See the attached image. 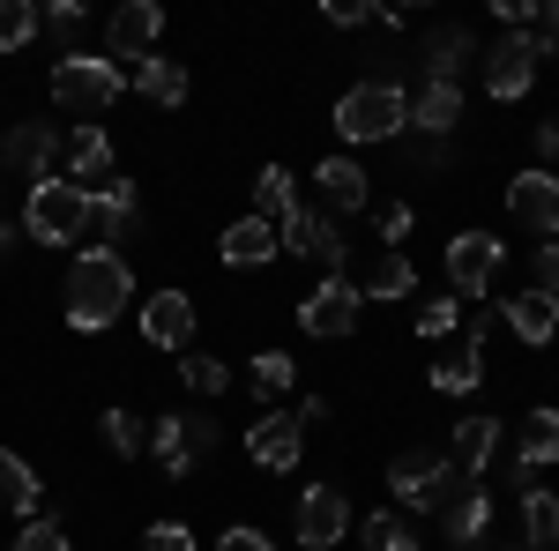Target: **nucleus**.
<instances>
[{"mask_svg":"<svg viewBox=\"0 0 559 551\" xmlns=\"http://www.w3.org/2000/svg\"><path fill=\"white\" fill-rule=\"evenodd\" d=\"M128 298H134V268H128V254H112V247H90V254L68 261V291H60V306H68V328H83V336L112 328Z\"/></svg>","mask_w":559,"mask_h":551,"instance_id":"obj_1","label":"nucleus"},{"mask_svg":"<svg viewBox=\"0 0 559 551\" xmlns=\"http://www.w3.org/2000/svg\"><path fill=\"white\" fill-rule=\"evenodd\" d=\"M477 477L455 469V455H440V447H403L395 463H388V492H395V507L411 514H440L455 492H471Z\"/></svg>","mask_w":559,"mask_h":551,"instance_id":"obj_2","label":"nucleus"},{"mask_svg":"<svg viewBox=\"0 0 559 551\" xmlns=\"http://www.w3.org/2000/svg\"><path fill=\"white\" fill-rule=\"evenodd\" d=\"M90 224H97V209H90V187H75V179H38L23 202V231L38 247H83Z\"/></svg>","mask_w":559,"mask_h":551,"instance_id":"obj_3","label":"nucleus"},{"mask_svg":"<svg viewBox=\"0 0 559 551\" xmlns=\"http://www.w3.org/2000/svg\"><path fill=\"white\" fill-rule=\"evenodd\" d=\"M403 128H411V89L358 83V89L336 97V134H344L350 149H358V142H403Z\"/></svg>","mask_w":559,"mask_h":551,"instance_id":"obj_4","label":"nucleus"},{"mask_svg":"<svg viewBox=\"0 0 559 551\" xmlns=\"http://www.w3.org/2000/svg\"><path fill=\"white\" fill-rule=\"evenodd\" d=\"M52 97L68 112H83V120L112 112L120 105V60H105V52H60L52 60Z\"/></svg>","mask_w":559,"mask_h":551,"instance_id":"obj_5","label":"nucleus"},{"mask_svg":"<svg viewBox=\"0 0 559 551\" xmlns=\"http://www.w3.org/2000/svg\"><path fill=\"white\" fill-rule=\"evenodd\" d=\"M358 306H366V298H358L350 276H321V284L299 298V328L313 343H344V336H358Z\"/></svg>","mask_w":559,"mask_h":551,"instance_id":"obj_6","label":"nucleus"},{"mask_svg":"<svg viewBox=\"0 0 559 551\" xmlns=\"http://www.w3.org/2000/svg\"><path fill=\"white\" fill-rule=\"evenodd\" d=\"M276 239H284V254L321 261L329 276H344V268H350V239L336 231V216H329V209H306V202H299V209L276 224Z\"/></svg>","mask_w":559,"mask_h":551,"instance_id":"obj_7","label":"nucleus"},{"mask_svg":"<svg viewBox=\"0 0 559 551\" xmlns=\"http://www.w3.org/2000/svg\"><path fill=\"white\" fill-rule=\"evenodd\" d=\"M477 60H485V89H492L500 105H515V97H530L537 60H545V52H537V38H530V31H500V38L485 45Z\"/></svg>","mask_w":559,"mask_h":551,"instance_id":"obj_8","label":"nucleus"},{"mask_svg":"<svg viewBox=\"0 0 559 551\" xmlns=\"http://www.w3.org/2000/svg\"><path fill=\"white\" fill-rule=\"evenodd\" d=\"M500 261H508V247H500L492 231H455V239H448V254H440L448 291H455V298H485V284L500 276Z\"/></svg>","mask_w":559,"mask_h":551,"instance_id":"obj_9","label":"nucleus"},{"mask_svg":"<svg viewBox=\"0 0 559 551\" xmlns=\"http://www.w3.org/2000/svg\"><path fill=\"white\" fill-rule=\"evenodd\" d=\"M0 165L15 171V179H60V128L52 120H15V128L0 134Z\"/></svg>","mask_w":559,"mask_h":551,"instance_id":"obj_10","label":"nucleus"},{"mask_svg":"<svg viewBox=\"0 0 559 551\" xmlns=\"http://www.w3.org/2000/svg\"><path fill=\"white\" fill-rule=\"evenodd\" d=\"M508 216H515L522 231H537V239H559V171L530 165L508 179Z\"/></svg>","mask_w":559,"mask_h":551,"instance_id":"obj_11","label":"nucleus"},{"mask_svg":"<svg viewBox=\"0 0 559 551\" xmlns=\"http://www.w3.org/2000/svg\"><path fill=\"white\" fill-rule=\"evenodd\" d=\"M292 522H299V544L306 551H329L350 537V500L336 492V484H306L299 507H292Z\"/></svg>","mask_w":559,"mask_h":551,"instance_id":"obj_12","label":"nucleus"},{"mask_svg":"<svg viewBox=\"0 0 559 551\" xmlns=\"http://www.w3.org/2000/svg\"><path fill=\"white\" fill-rule=\"evenodd\" d=\"M157 38H165V8H157V0H120L112 23H105L112 60H150V45H157Z\"/></svg>","mask_w":559,"mask_h":551,"instance_id":"obj_13","label":"nucleus"},{"mask_svg":"<svg viewBox=\"0 0 559 551\" xmlns=\"http://www.w3.org/2000/svg\"><path fill=\"white\" fill-rule=\"evenodd\" d=\"M142 343H157V350H187L194 343V298L187 291H157V298H142Z\"/></svg>","mask_w":559,"mask_h":551,"instance_id":"obj_14","label":"nucleus"},{"mask_svg":"<svg viewBox=\"0 0 559 551\" xmlns=\"http://www.w3.org/2000/svg\"><path fill=\"white\" fill-rule=\"evenodd\" d=\"M247 455H254L261 469H299L306 424L292 418V410H269V418H254V432H247Z\"/></svg>","mask_w":559,"mask_h":551,"instance_id":"obj_15","label":"nucleus"},{"mask_svg":"<svg viewBox=\"0 0 559 551\" xmlns=\"http://www.w3.org/2000/svg\"><path fill=\"white\" fill-rule=\"evenodd\" d=\"M313 179H321V202H329L336 216H350V209H366V202H373V171L358 165L350 149L321 157V165H313Z\"/></svg>","mask_w":559,"mask_h":551,"instance_id":"obj_16","label":"nucleus"},{"mask_svg":"<svg viewBox=\"0 0 559 551\" xmlns=\"http://www.w3.org/2000/svg\"><path fill=\"white\" fill-rule=\"evenodd\" d=\"M90 209H97L90 231H105V239H112V254H120V239L142 231V194H134V179H105V187H90Z\"/></svg>","mask_w":559,"mask_h":551,"instance_id":"obj_17","label":"nucleus"},{"mask_svg":"<svg viewBox=\"0 0 559 551\" xmlns=\"http://www.w3.org/2000/svg\"><path fill=\"white\" fill-rule=\"evenodd\" d=\"M455 128H463V83H418V97H411V128H403V134H432V142H448Z\"/></svg>","mask_w":559,"mask_h":551,"instance_id":"obj_18","label":"nucleus"},{"mask_svg":"<svg viewBox=\"0 0 559 551\" xmlns=\"http://www.w3.org/2000/svg\"><path fill=\"white\" fill-rule=\"evenodd\" d=\"M216 254L231 261V268H269V261L284 254V239H276V224H269V216H239V224H224Z\"/></svg>","mask_w":559,"mask_h":551,"instance_id":"obj_19","label":"nucleus"},{"mask_svg":"<svg viewBox=\"0 0 559 551\" xmlns=\"http://www.w3.org/2000/svg\"><path fill=\"white\" fill-rule=\"evenodd\" d=\"M500 321L515 328V343L545 350V343L559 336V298H552V291H515L508 306H500Z\"/></svg>","mask_w":559,"mask_h":551,"instance_id":"obj_20","label":"nucleus"},{"mask_svg":"<svg viewBox=\"0 0 559 551\" xmlns=\"http://www.w3.org/2000/svg\"><path fill=\"white\" fill-rule=\"evenodd\" d=\"M552 463H559V410L537 403L522 418V440H515V477H537V469H552Z\"/></svg>","mask_w":559,"mask_h":551,"instance_id":"obj_21","label":"nucleus"},{"mask_svg":"<svg viewBox=\"0 0 559 551\" xmlns=\"http://www.w3.org/2000/svg\"><path fill=\"white\" fill-rule=\"evenodd\" d=\"M440 529H448V544L455 551H477L485 544V529H492V492H455L448 507H440Z\"/></svg>","mask_w":559,"mask_h":551,"instance_id":"obj_22","label":"nucleus"},{"mask_svg":"<svg viewBox=\"0 0 559 551\" xmlns=\"http://www.w3.org/2000/svg\"><path fill=\"white\" fill-rule=\"evenodd\" d=\"M471 60H477V38L463 31V23H440V31L426 38V83H455Z\"/></svg>","mask_w":559,"mask_h":551,"instance_id":"obj_23","label":"nucleus"},{"mask_svg":"<svg viewBox=\"0 0 559 551\" xmlns=\"http://www.w3.org/2000/svg\"><path fill=\"white\" fill-rule=\"evenodd\" d=\"M448 455H455V469H463V477H485V463L500 455V418H485V410H477V418H463Z\"/></svg>","mask_w":559,"mask_h":551,"instance_id":"obj_24","label":"nucleus"},{"mask_svg":"<svg viewBox=\"0 0 559 551\" xmlns=\"http://www.w3.org/2000/svg\"><path fill=\"white\" fill-rule=\"evenodd\" d=\"M411 291H418V268L395 247H381V254L366 261V276H358V298H411Z\"/></svg>","mask_w":559,"mask_h":551,"instance_id":"obj_25","label":"nucleus"},{"mask_svg":"<svg viewBox=\"0 0 559 551\" xmlns=\"http://www.w3.org/2000/svg\"><path fill=\"white\" fill-rule=\"evenodd\" d=\"M68 179H75V187H90V179H97V187H105V179H120V171H112V142H105L97 128L68 134Z\"/></svg>","mask_w":559,"mask_h":551,"instance_id":"obj_26","label":"nucleus"},{"mask_svg":"<svg viewBox=\"0 0 559 551\" xmlns=\"http://www.w3.org/2000/svg\"><path fill=\"white\" fill-rule=\"evenodd\" d=\"M134 89H142V97H150V105H165V112H173V105H187V68H179V60H157V52H150V60H134Z\"/></svg>","mask_w":559,"mask_h":551,"instance_id":"obj_27","label":"nucleus"},{"mask_svg":"<svg viewBox=\"0 0 559 551\" xmlns=\"http://www.w3.org/2000/svg\"><path fill=\"white\" fill-rule=\"evenodd\" d=\"M150 455H157V469H165L173 484H187V477H194V455H187V418H150Z\"/></svg>","mask_w":559,"mask_h":551,"instance_id":"obj_28","label":"nucleus"},{"mask_svg":"<svg viewBox=\"0 0 559 551\" xmlns=\"http://www.w3.org/2000/svg\"><path fill=\"white\" fill-rule=\"evenodd\" d=\"M0 507H15V514H38L45 507V484L31 477V463H23L15 447H0Z\"/></svg>","mask_w":559,"mask_h":551,"instance_id":"obj_29","label":"nucleus"},{"mask_svg":"<svg viewBox=\"0 0 559 551\" xmlns=\"http://www.w3.org/2000/svg\"><path fill=\"white\" fill-rule=\"evenodd\" d=\"M522 544H530V551H552L559 544V500H552V492H537V484H522Z\"/></svg>","mask_w":559,"mask_h":551,"instance_id":"obj_30","label":"nucleus"},{"mask_svg":"<svg viewBox=\"0 0 559 551\" xmlns=\"http://www.w3.org/2000/svg\"><path fill=\"white\" fill-rule=\"evenodd\" d=\"M292 209H299V187H292V171H284V165H261V171H254V216L284 224Z\"/></svg>","mask_w":559,"mask_h":551,"instance_id":"obj_31","label":"nucleus"},{"mask_svg":"<svg viewBox=\"0 0 559 551\" xmlns=\"http://www.w3.org/2000/svg\"><path fill=\"white\" fill-rule=\"evenodd\" d=\"M358 537H366L373 551H418V522H411V514H395V507H381V514H366V522H358Z\"/></svg>","mask_w":559,"mask_h":551,"instance_id":"obj_32","label":"nucleus"},{"mask_svg":"<svg viewBox=\"0 0 559 551\" xmlns=\"http://www.w3.org/2000/svg\"><path fill=\"white\" fill-rule=\"evenodd\" d=\"M477 381H485V350H471V343L448 350V358L432 366V387H440V395H471Z\"/></svg>","mask_w":559,"mask_h":551,"instance_id":"obj_33","label":"nucleus"},{"mask_svg":"<svg viewBox=\"0 0 559 551\" xmlns=\"http://www.w3.org/2000/svg\"><path fill=\"white\" fill-rule=\"evenodd\" d=\"M97 440H105L120 463H134V455L150 447V424L134 418V410H105V418H97Z\"/></svg>","mask_w":559,"mask_h":551,"instance_id":"obj_34","label":"nucleus"},{"mask_svg":"<svg viewBox=\"0 0 559 551\" xmlns=\"http://www.w3.org/2000/svg\"><path fill=\"white\" fill-rule=\"evenodd\" d=\"M179 381L194 387V395H224L231 387V366L210 358V350H179Z\"/></svg>","mask_w":559,"mask_h":551,"instance_id":"obj_35","label":"nucleus"},{"mask_svg":"<svg viewBox=\"0 0 559 551\" xmlns=\"http://www.w3.org/2000/svg\"><path fill=\"white\" fill-rule=\"evenodd\" d=\"M292 373H299V366H292L284 350H261L254 366H247V387H254L261 403H269V395H284V387H292Z\"/></svg>","mask_w":559,"mask_h":551,"instance_id":"obj_36","label":"nucleus"},{"mask_svg":"<svg viewBox=\"0 0 559 551\" xmlns=\"http://www.w3.org/2000/svg\"><path fill=\"white\" fill-rule=\"evenodd\" d=\"M38 38V8L31 0H0V52H23Z\"/></svg>","mask_w":559,"mask_h":551,"instance_id":"obj_37","label":"nucleus"},{"mask_svg":"<svg viewBox=\"0 0 559 551\" xmlns=\"http://www.w3.org/2000/svg\"><path fill=\"white\" fill-rule=\"evenodd\" d=\"M455 328H463V298H426V306H418V336H455Z\"/></svg>","mask_w":559,"mask_h":551,"instance_id":"obj_38","label":"nucleus"},{"mask_svg":"<svg viewBox=\"0 0 559 551\" xmlns=\"http://www.w3.org/2000/svg\"><path fill=\"white\" fill-rule=\"evenodd\" d=\"M142 551H194V529L187 522H150L142 529Z\"/></svg>","mask_w":559,"mask_h":551,"instance_id":"obj_39","label":"nucleus"},{"mask_svg":"<svg viewBox=\"0 0 559 551\" xmlns=\"http://www.w3.org/2000/svg\"><path fill=\"white\" fill-rule=\"evenodd\" d=\"M8 551H75V544H68V529H60V522H31Z\"/></svg>","mask_w":559,"mask_h":551,"instance_id":"obj_40","label":"nucleus"},{"mask_svg":"<svg viewBox=\"0 0 559 551\" xmlns=\"http://www.w3.org/2000/svg\"><path fill=\"white\" fill-rule=\"evenodd\" d=\"M403 157H411V171H448V142H432V134H411V142H403Z\"/></svg>","mask_w":559,"mask_h":551,"instance_id":"obj_41","label":"nucleus"},{"mask_svg":"<svg viewBox=\"0 0 559 551\" xmlns=\"http://www.w3.org/2000/svg\"><path fill=\"white\" fill-rule=\"evenodd\" d=\"M411 224H418V209H411V202H388V209H381V247H395V254H403Z\"/></svg>","mask_w":559,"mask_h":551,"instance_id":"obj_42","label":"nucleus"},{"mask_svg":"<svg viewBox=\"0 0 559 551\" xmlns=\"http://www.w3.org/2000/svg\"><path fill=\"white\" fill-rule=\"evenodd\" d=\"M530 291H552L559 298V239L537 247V261H530Z\"/></svg>","mask_w":559,"mask_h":551,"instance_id":"obj_43","label":"nucleus"},{"mask_svg":"<svg viewBox=\"0 0 559 551\" xmlns=\"http://www.w3.org/2000/svg\"><path fill=\"white\" fill-rule=\"evenodd\" d=\"M216 551H276V537H261L254 522H231V529L216 537Z\"/></svg>","mask_w":559,"mask_h":551,"instance_id":"obj_44","label":"nucleus"},{"mask_svg":"<svg viewBox=\"0 0 559 551\" xmlns=\"http://www.w3.org/2000/svg\"><path fill=\"white\" fill-rule=\"evenodd\" d=\"M216 440H224V432H216V418H202V410H194V418H187V455L202 463V455H216Z\"/></svg>","mask_w":559,"mask_h":551,"instance_id":"obj_45","label":"nucleus"},{"mask_svg":"<svg viewBox=\"0 0 559 551\" xmlns=\"http://www.w3.org/2000/svg\"><path fill=\"white\" fill-rule=\"evenodd\" d=\"M38 23H52V38H75V31H83V8H75V0H52Z\"/></svg>","mask_w":559,"mask_h":551,"instance_id":"obj_46","label":"nucleus"},{"mask_svg":"<svg viewBox=\"0 0 559 551\" xmlns=\"http://www.w3.org/2000/svg\"><path fill=\"white\" fill-rule=\"evenodd\" d=\"M329 23H336V31H358V23H373V0H329Z\"/></svg>","mask_w":559,"mask_h":551,"instance_id":"obj_47","label":"nucleus"},{"mask_svg":"<svg viewBox=\"0 0 559 551\" xmlns=\"http://www.w3.org/2000/svg\"><path fill=\"white\" fill-rule=\"evenodd\" d=\"M537 165H559V120H537Z\"/></svg>","mask_w":559,"mask_h":551,"instance_id":"obj_48","label":"nucleus"},{"mask_svg":"<svg viewBox=\"0 0 559 551\" xmlns=\"http://www.w3.org/2000/svg\"><path fill=\"white\" fill-rule=\"evenodd\" d=\"M8 247H15V224H8V216H0V254H8Z\"/></svg>","mask_w":559,"mask_h":551,"instance_id":"obj_49","label":"nucleus"},{"mask_svg":"<svg viewBox=\"0 0 559 551\" xmlns=\"http://www.w3.org/2000/svg\"><path fill=\"white\" fill-rule=\"evenodd\" d=\"M545 60H559V38H552V45H545Z\"/></svg>","mask_w":559,"mask_h":551,"instance_id":"obj_50","label":"nucleus"},{"mask_svg":"<svg viewBox=\"0 0 559 551\" xmlns=\"http://www.w3.org/2000/svg\"><path fill=\"white\" fill-rule=\"evenodd\" d=\"M508 551H530V544H522V537H515V544H508Z\"/></svg>","mask_w":559,"mask_h":551,"instance_id":"obj_51","label":"nucleus"}]
</instances>
